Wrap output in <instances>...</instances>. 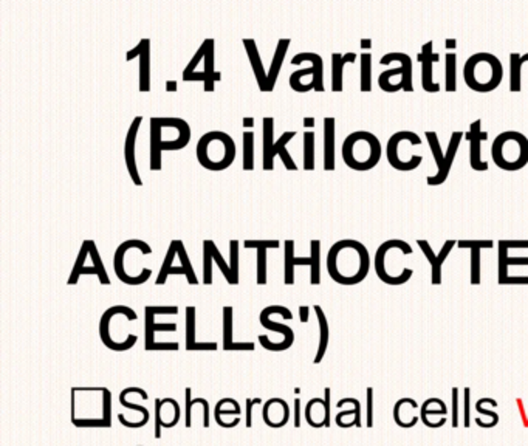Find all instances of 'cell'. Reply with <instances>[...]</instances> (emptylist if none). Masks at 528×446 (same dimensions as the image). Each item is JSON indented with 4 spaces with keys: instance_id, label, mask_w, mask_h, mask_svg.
Instances as JSON below:
<instances>
[{
    "instance_id": "obj_2",
    "label": "cell",
    "mask_w": 528,
    "mask_h": 446,
    "mask_svg": "<svg viewBox=\"0 0 528 446\" xmlns=\"http://www.w3.org/2000/svg\"><path fill=\"white\" fill-rule=\"evenodd\" d=\"M110 392L106 388H76L72 389V419L83 414L73 425L84 426H110Z\"/></svg>"
},
{
    "instance_id": "obj_14",
    "label": "cell",
    "mask_w": 528,
    "mask_h": 446,
    "mask_svg": "<svg viewBox=\"0 0 528 446\" xmlns=\"http://www.w3.org/2000/svg\"><path fill=\"white\" fill-rule=\"evenodd\" d=\"M463 137H465L463 132H452V135L449 138L448 149H446V152H445L443 165L440 168H438L437 174L426 177V182H428L429 186H440L446 180H448V175L451 173L452 163H454V160H456V155H457V151H459V147H460V143H462Z\"/></svg>"
},
{
    "instance_id": "obj_53",
    "label": "cell",
    "mask_w": 528,
    "mask_h": 446,
    "mask_svg": "<svg viewBox=\"0 0 528 446\" xmlns=\"http://www.w3.org/2000/svg\"><path fill=\"white\" fill-rule=\"evenodd\" d=\"M155 407H157V421H155V438L161 437V426H163V419H161V400H155Z\"/></svg>"
},
{
    "instance_id": "obj_29",
    "label": "cell",
    "mask_w": 528,
    "mask_h": 446,
    "mask_svg": "<svg viewBox=\"0 0 528 446\" xmlns=\"http://www.w3.org/2000/svg\"><path fill=\"white\" fill-rule=\"evenodd\" d=\"M525 61L519 53L510 55V92L517 93L522 90V67Z\"/></svg>"
},
{
    "instance_id": "obj_59",
    "label": "cell",
    "mask_w": 528,
    "mask_h": 446,
    "mask_svg": "<svg viewBox=\"0 0 528 446\" xmlns=\"http://www.w3.org/2000/svg\"><path fill=\"white\" fill-rule=\"evenodd\" d=\"M456 47H457V41L454 39V37H448V39H446L445 41V48L446 50H456Z\"/></svg>"
},
{
    "instance_id": "obj_34",
    "label": "cell",
    "mask_w": 528,
    "mask_h": 446,
    "mask_svg": "<svg viewBox=\"0 0 528 446\" xmlns=\"http://www.w3.org/2000/svg\"><path fill=\"white\" fill-rule=\"evenodd\" d=\"M360 61V90L366 93L372 90V55L369 51H363Z\"/></svg>"
},
{
    "instance_id": "obj_35",
    "label": "cell",
    "mask_w": 528,
    "mask_h": 446,
    "mask_svg": "<svg viewBox=\"0 0 528 446\" xmlns=\"http://www.w3.org/2000/svg\"><path fill=\"white\" fill-rule=\"evenodd\" d=\"M242 140L243 149V170L255 169V133L245 130Z\"/></svg>"
},
{
    "instance_id": "obj_60",
    "label": "cell",
    "mask_w": 528,
    "mask_h": 446,
    "mask_svg": "<svg viewBox=\"0 0 528 446\" xmlns=\"http://www.w3.org/2000/svg\"><path fill=\"white\" fill-rule=\"evenodd\" d=\"M243 128L245 129H252V128H255V118H252V116H245L243 118Z\"/></svg>"
},
{
    "instance_id": "obj_63",
    "label": "cell",
    "mask_w": 528,
    "mask_h": 446,
    "mask_svg": "<svg viewBox=\"0 0 528 446\" xmlns=\"http://www.w3.org/2000/svg\"><path fill=\"white\" fill-rule=\"evenodd\" d=\"M166 92H177L175 81H166Z\"/></svg>"
},
{
    "instance_id": "obj_40",
    "label": "cell",
    "mask_w": 528,
    "mask_h": 446,
    "mask_svg": "<svg viewBox=\"0 0 528 446\" xmlns=\"http://www.w3.org/2000/svg\"><path fill=\"white\" fill-rule=\"evenodd\" d=\"M212 241L203 242V284H212Z\"/></svg>"
},
{
    "instance_id": "obj_51",
    "label": "cell",
    "mask_w": 528,
    "mask_h": 446,
    "mask_svg": "<svg viewBox=\"0 0 528 446\" xmlns=\"http://www.w3.org/2000/svg\"><path fill=\"white\" fill-rule=\"evenodd\" d=\"M459 389H452V428L459 426Z\"/></svg>"
},
{
    "instance_id": "obj_7",
    "label": "cell",
    "mask_w": 528,
    "mask_h": 446,
    "mask_svg": "<svg viewBox=\"0 0 528 446\" xmlns=\"http://www.w3.org/2000/svg\"><path fill=\"white\" fill-rule=\"evenodd\" d=\"M302 62H310L307 69L297 70L290 76V87L295 92L306 93L310 90L324 92V61L318 53H297L293 56L292 64L299 65Z\"/></svg>"
},
{
    "instance_id": "obj_23",
    "label": "cell",
    "mask_w": 528,
    "mask_h": 446,
    "mask_svg": "<svg viewBox=\"0 0 528 446\" xmlns=\"http://www.w3.org/2000/svg\"><path fill=\"white\" fill-rule=\"evenodd\" d=\"M334 121L333 116L324 118L323 133H324V170H334Z\"/></svg>"
},
{
    "instance_id": "obj_8",
    "label": "cell",
    "mask_w": 528,
    "mask_h": 446,
    "mask_svg": "<svg viewBox=\"0 0 528 446\" xmlns=\"http://www.w3.org/2000/svg\"><path fill=\"white\" fill-rule=\"evenodd\" d=\"M178 307H146L144 321H146V351H178V343H155V332H175L177 324H155V315H177Z\"/></svg>"
},
{
    "instance_id": "obj_13",
    "label": "cell",
    "mask_w": 528,
    "mask_h": 446,
    "mask_svg": "<svg viewBox=\"0 0 528 446\" xmlns=\"http://www.w3.org/2000/svg\"><path fill=\"white\" fill-rule=\"evenodd\" d=\"M259 319H260V324H262L266 330H273V332H278L280 334H284V343H282V344L271 343V341L269 338H266V337H259V343L262 344L266 349V351H274V352L287 351V349L293 344V341H295L293 330L290 329V327L285 325V324L271 321L270 313H269V311H266V309L262 310V313H260Z\"/></svg>"
},
{
    "instance_id": "obj_19",
    "label": "cell",
    "mask_w": 528,
    "mask_h": 446,
    "mask_svg": "<svg viewBox=\"0 0 528 446\" xmlns=\"http://www.w3.org/2000/svg\"><path fill=\"white\" fill-rule=\"evenodd\" d=\"M311 264L310 257L295 256V241L288 239L284 242V282L287 285L295 284V266Z\"/></svg>"
},
{
    "instance_id": "obj_18",
    "label": "cell",
    "mask_w": 528,
    "mask_h": 446,
    "mask_svg": "<svg viewBox=\"0 0 528 446\" xmlns=\"http://www.w3.org/2000/svg\"><path fill=\"white\" fill-rule=\"evenodd\" d=\"M140 92H151V39L140 41Z\"/></svg>"
},
{
    "instance_id": "obj_15",
    "label": "cell",
    "mask_w": 528,
    "mask_h": 446,
    "mask_svg": "<svg viewBox=\"0 0 528 446\" xmlns=\"http://www.w3.org/2000/svg\"><path fill=\"white\" fill-rule=\"evenodd\" d=\"M132 248L141 250V252H143V256L152 255L151 245L146 243L144 241L130 239V241H126V242L118 245V248L115 251V256H114V269H115V273H116L118 279H120L121 282H124V284H126V279H128V270H126V266H124V259H126V255H128V252Z\"/></svg>"
},
{
    "instance_id": "obj_30",
    "label": "cell",
    "mask_w": 528,
    "mask_h": 446,
    "mask_svg": "<svg viewBox=\"0 0 528 446\" xmlns=\"http://www.w3.org/2000/svg\"><path fill=\"white\" fill-rule=\"evenodd\" d=\"M445 90H457V55L454 51H448L445 56Z\"/></svg>"
},
{
    "instance_id": "obj_16",
    "label": "cell",
    "mask_w": 528,
    "mask_h": 446,
    "mask_svg": "<svg viewBox=\"0 0 528 446\" xmlns=\"http://www.w3.org/2000/svg\"><path fill=\"white\" fill-rule=\"evenodd\" d=\"M242 42H243L245 51H247L248 59H250V62H251L252 72H255V76H256V81H257L259 90L266 93V74H269V73H266L264 70V64H262V59H260V53H259V50H257V43H256L255 39H250V37H245V39Z\"/></svg>"
},
{
    "instance_id": "obj_5",
    "label": "cell",
    "mask_w": 528,
    "mask_h": 446,
    "mask_svg": "<svg viewBox=\"0 0 528 446\" xmlns=\"http://www.w3.org/2000/svg\"><path fill=\"white\" fill-rule=\"evenodd\" d=\"M196 154L200 166L212 173H220L233 165L237 149L233 137L226 132L212 130L200 137Z\"/></svg>"
},
{
    "instance_id": "obj_37",
    "label": "cell",
    "mask_w": 528,
    "mask_h": 446,
    "mask_svg": "<svg viewBox=\"0 0 528 446\" xmlns=\"http://www.w3.org/2000/svg\"><path fill=\"white\" fill-rule=\"evenodd\" d=\"M315 132H304V169L315 170Z\"/></svg>"
},
{
    "instance_id": "obj_1",
    "label": "cell",
    "mask_w": 528,
    "mask_h": 446,
    "mask_svg": "<svg viewBox=\"0 0 528 446\" xmlns=\"http://www.w3.org/2000/svg\"><path fill=\"white\" fill-rule=\"evenodd\" d=\"M370 270V255L366 245L343 239L333 243L327 252V271L341 285H356L367 278Z\"/></svg>"
},
{
    "instance_id": "obj_10",
    "label": "cell",
    "mask_w": 528,
    "mask_h": 446,
    "mask_svg": "<svg viewBox=\"0 0 528 446\" xmlns=\"http://www.w3.org/2000/svg\"><path fill=\"white\" fill-rule=\"evenodd\" d=\"M141 123H143V116H135L130 124V128L128 130V137L124 140V161H126V168L129 170V175L132 178V182L135 186H143V180H141L140 173H138V166H137V135H138V129Z\"/></svg>"
},
{
    "instance_id": "obj_49",
    "label": "cell",
    "mask_w": 528,
    "mask_h": 446,
    "mask_svg": "<svg viewBox=\"0 0 528 446\" xmlns=\"http://www.w3.org/2000/svg\"><path fill=\"white\" fill-rule=\"evenodd\" d=\"M247 250H276L280 247L279 241H245Z\"/></svg>"
},
{
    "instance_id": "obj_4",
    "label": "cell",
    "mask_w": 528,
    "mask_h": 446,
    "mask_svg": "<svg viewBox=\"0 0 528 446\" xmlns=\"http://www.w3.org/2000/svg\"><path fill=\"white\" fill-rule=\"evenodd\" d=\"M503 67L499 58L480 51L466 59L463 65V81L473 92L489 93L502 84Z\"/></svg>"
},
{
    "instance_id": "obj_38",
    "label": "cell",
    "mask_w": 528,
    "mask_h": 446,
    "mask_svg": "<svg viewBox=\"0 0 528 446\" xmlns=\"http://www.w3.org/2000/svg\"><path fill=\"white\" fill-rule=\"evenodd\" d=\"M196 309L186 307V349L196 351Z\"/></svg>"
},
{
    "instance_id": "obj_58",
    "label": "cell",
    "mask_w": 528,
    "mask_h": 446,
    "mask_svg": "<svg viewBox=\"0 0 528 446\" xmlns=\"http://www.w3.org/2000/svg\"><path fill=\"white\" fill-rule=\"evenodd\" d=\"M309 315H310V307H307V306L299 307V319H301V323H307L309 321Z\"/></svg>"
},
{
    "instance_id": "obj_25",
    "label": "cell",
    "mask_w": 528,
    "mask_h": 446,
    "mask_svg": "<svg viewBox=\"0 0 528 446\" xmlns=\"http://www.w3.org/2000/svg\"><path fill=\"white\" fill-rule=\"evenodd\" d=\"M214 39L212 37H208V48H206V55L203 59L205 64V92L206 93H212L214 92V83L222 79V73L214 69Z\"/></svg>"
},
{
    "instance_id": "obj_42",
    "label": "cell",
    "mask_w": 528,
    "mask_h": 446,
    "mask_svg": "<svg viewBox=\"0 0 528 446\" xmlns=\"http://www.w3.org/2000/svg\"><path fill=\"white\" fill-rule=\"evenodd\" d=\"M206 48H208V39H205V41L202 42V46L198 47V50L196 51V55L192 56V59L189 61V64L186 65V69L183 70V74H182V76H183V81H184V83H188V79L192 76V74L197 73L196 69H197V65H198L200 62H202L203 59H205Z\"/></svg>"
},
{
    "instance_id": "obj_48",
    "label": "cell",
    "mask_w": 528,
    "mask_h": 446,
    "mask_svg": "<svg viewBox=\"0 0 528 446\" xmlns=\"http://www.w3.org/2000/svg\"><path fill=\"white\" fill-rule=\"evenodd\" d=\"M259 285L266 284V250H257V279Z\"/></svg>"
},
{
    "instance_id": "obj_21",
    "label": "cell",
    "mask_w": 528,
    "mask_h": 446,
    "mask_svg": "<svg viewBox=\"0 0 528 446\" xmlns=\"http://www.w3.org/2000/svg\"><path fill=\"white\" fill-rule=\"evenodd\" d=\"M391 62H398L400 67H403V83L405 88L403 90L411 93L414 92V84H412V73H414V64L412 59L406 53H400V51H393V53H388L381 58L380 64L381 65H389Z\"/></svg>"
},
{
    "instance_id": "obj_32",
    "label": "cell",
    "mask_w": 528,
    "mask_h": 446,
    "mask_svg": "<svg viewBox=\"0 0 528 446\" xmlns=\"http://www.w3.org/2000/svg\"><path fill=\"white\" fill-rule=\"evenodd\" d=\"M403 67H397V69H389L383 72L380 76H378V86L383 92L386 93H395L405 88L403 83H392V79L395 76H403Z\"/></svg>"
},
{
    "instance_id": "obj_54",
    "label": "cell",
    "mask_w": 528,
    "mask_h": 446,
    "mask_svg": "<svg viewBox=\"0 0 528 446\" xmlns=\"http://www.w3.org/2000/svg\"><path fill=\"white\" fill-rule=\"evenodd\" d=\"M186 428H191V411H192V400H191V388L186 389Z\"/></svg>"
},
{
    "instance_id": "obj_22",
    "label": "cell",
    "mask_w": 528,
    "mask_h": 446,
    "mask_svg": "<svg viewBox=\"0 0 528 446\" xmlns=\"http://www.w3.org/2000/svg\"><path fill=\"white\" fill-rule=\"evenodd\" d=\"M356 61V53L348 51L346 55L333 53L332 55V92H343V78L346 64H353Z\"/></svg>"
},
{
    "instance_id": "obj_3",
    "label": "cell",
    "mask_w": 528,
    "mask_h": 446,
    "mask_svg": "<svg viewBox=\"0 0 528 446\" xmlns=\"http://www.w3.org/2000/svg\"><path fill=\"white\" fill-rule=\"evenodd\" d=\"M341 155L347 168L358 173L372 170L381 160L383 147L377 135L367 130H356L343 141Z\"/></svg>"
},
{
    "instance_id": "obj_44",
    "label": "cell",
    "mask_w": 528,
    "mask_h": 446,
    "mask_svg": "<svg viewBox=\"0 0 528 446\" xmlns=\"http://www.w3.org/2000/svg\"><path fill=\"white\" fill-rule=\"evenodd\" d=\"M212 256H214V262H215V265H217V266H219V270L222 271L223 278H225V279H226L228 284L236 285V281H234V278H233L231 269H229V265L226 264V260H225V259H223L222 252L219 251L217 245H215V242H214V241H212Z\"/></svg>"
},
{
    "instance_id": "obj_45",
    "label": "cell",
    "mask_w": 528,
    "mask_h": 446,
    "mask_svg": "<svg viewBox=\"0 0 528 446\" xmlns=\"http://www.w3.org/2000/svg\"><path fill=\"white\" fill-rule=\"evenodd\" d=\"M229 269H231L236 285L239 284V241L229 242Z\"/></svg>"
},
{
    "instance_id": "obj_12",
    "label": "cell",
    "mask_w": 528,
    "mask_h": 446,
    "mask_svg": "<svg viewBox=\"0 0 528 446\" xmlns=\"http://www.w3.org/2000/svg\"><path fill=\"white\" fill-rule=\"evenodd\" d=\"M417 245H419V248L423 251V255H425V257L428 259V262L431 264V270H433V278H431V281H433L434 285H440L442 284V266L445 264L446 257L449 256V252L452 251V248H454L457 245V242L452 241V239L446 241L438 255H435L433 247H431V243L425 239L417 241Z\"/></svg>"
},
{
    "instance_id": "obj_52",
    "label": "cell",
    "mask_w": 528,
    "mask_h": 446,
    "mask_svg": "<svg viewBox=\"0 0 528 446\" xmlns=\"http://www.w3.org/2000/svg\"><path fill=\"white\" fill-rule=\"evenodd\" d=\"M374 389L369 388L367 389V426L372 428L374 425V417H372V412H374Z\"/></svg>"
},
{
    "instance_id": "obj_24",
    "label": "cell",
    "mask_w": 528,
    "mask_h": 446,
    "mask_svg": "<svg viewBox=\"0 0 528 446\" xmlns=\"http://www.w3.org/2000/svg\"><path fill=\"white\" fill-rule=\"evenodd\" d=\"M223 349L225 351H255L252 343H233V309H223Z\"/></svg>"
},
{
    "instance_id": "obj_57",
    "label": "cell",
    "mask_w": 528,
    "mask_h": 446,
    "mask_svg": "<svg viewBox=\"0 0 528 446\" xmlns=\"http://www.w3.org/2000/svg\"><path fill=\"white\" fill-rule=\"evenodd\" d=\"M295 426L296 428L301 426V400L299 398L295 400Z\"/></svg>"
},
{
    "instance_id": "obj_62",
    "label": "cell",
    "mask_w": 528,
    "mask_h": 446,
    "mask_svg": "<svg viewBox=\"0 0 528 446\" xmlns=\"http://www.w3.org/2000/svg\"><path fill=\"white\" fill-rule=\"evenodd\" d=\"M360 47H361V50H370L372 48V39L364 37V39H361V42H360Z\"/></svg>"
},
{
    "instance_id": "obj_20",
    "label": "cell",
    "mask_w": 528,
    "mask_h": 446,
    "mask_svg": "<svg viewBox=\"0 0 528 446\" xmlns=\"http://www.w3.org/2000/svg\"><path fill=\"white\" fill-rule=\"evenodd\" d=\"M499 252H497V257H499V278H497V282L499 285H507V282L510 279L508 276V266L510 265H527L528 266V257H510L508 251L510 247L507 241H499Z\"/></svg>"
},
{
    "instance_id": "obj_26",
    "label": "cell",
    "mask_w": 528,
    "mask_h": 446,
    "mask_svg": "<svg viewBox=\"0 0 528 446\" xmlns=\"http://www.w3.org/2000/svg\"><path fill=\"white\" fill-rule=\"evenodd\" d=\"M264 170H274L273 149L276 144L274 140V118H264Z\"/></svg>"
},
{
    "instance_id": "obj_55",
    "label": "cell",
    "mask_w": 528,
    "mask_h": 446,
    "mask_svg": "<svg viewBox=\"0 0 528 446\" xmlns=\"http://www.w3.org/2000/svg\"><path fill=\"white\" fill-rule=\"evenodd\" d=\"M260 403H262V400H260V398H247V426L248 428H251L252 426V415H251V412H252V406H255V405H260Z\"/></svg>"
},
{
    "instance_id": "obj_50",
    "label": "cell",
    "mask_w": 528,
    "mask_h": 446,
    "mask_svg": "<svg viewBox=\"0 0 528 446\" xmlns=\"http://www.w3.org/2000/svg\"><path fill=\"white\" fill-rule=\"evenodd\" d=\"M470 388L463 389V425L465 428H470Z\"/></svg>"
},
{
    "instance_id": "obj_36",
    "label": "cell",
    "mask_w": 528,
    "mask_h": 446,
    "mask_svg": "<svg viewBox=\"0 0 528 446\" xmlns=\"http://www.w3.org/2000/svg\"><path fill=\"white\" fill-rule=\"evenodd\" d=\"M175 257H177V241H172V242L169 243L166 257H165V260H163L161 269H160V273H158V278H157V281H155V284H157V285L166 284L168 276L170 274V270L174 269V264L172 262H174Z\"/></svg>"
},
{
    "instance_id": "obj_47",
    "label": "cell",
    "mask_w": 528,
    "mask_h": 446,
    "mask_svg": "<svg viewBox=\"0 0 528 446\" xmlns=\"http://www.w3.org/2000/svg\"><path fill=\"white\" fill-rule=\"evenodd\" d=\"M480 251L482 250H471V284L479 285L480 284Z\"/></svg>"
},
{
    "instance_id": "obj_43",
    "label": "cell",
    "mask_w": 528,
    "mask_h": 446,
    "mask_svg": "<svg viewBox=\"0 0 528 446\" xmlns=\"http://www.w3.org/2000/svg\"><path fill=\"white\" fill-rule=\"evenodd\" d=\"M425 137L428 140V146L431 149V152H433V157H434V161L437 168H440L443 165V160H445V154L442 151V146H440V140H438V135L437 132H433V130H426L425 132Z\"/></svg>"
},
{
    "instance_id": "obj_9",
    "label": "cell",
    "mask_w": 528,
    "mask_h": 446,
    "mask_svg": "<svg viewBox=\"0 0 528 446\" xmlns=\"http://www.w3.org/2000/svg\"><path fill=\"white\" fill-rule=\"evenodd\" d=\"M482 120H475L471 123V128L465 133V140L470 141V166L473 170L478 173H485L488 170V163L482 160V143L488 140V132H483L480 129Z\"/></svg>"
},
{
    "instance_id": "obj_46",
    "label": "cell",
    "mask_w": 528,
    "mask_h": 446,
    "mask_svg": "<svg viewBox=\"0 0 528 446\" xmlns=\"http://www.w3.org/2000/svg\"><path fill=\"white\" fill-rule=\"evenodd\" d=\"M494 242L489 239H480V241H459L457 248L460 250H489L493 248Z\"/></svg>"
},
{
    "instance_id": "obj_31",
    "label": "cell",
    "mask_w": 528,
    "mask_h": 446,
    "mask_svg": "<svg viewBox=\"0 0 528 446\" xmlns=\"http://www.w3.org/2000/svg\"><path fill=\"white\" fill-rule=\"evenodd\" d=\"M313 310L316 311V316H318V323H319V330H321V339H319V347H318V353H316V358H315V364H319L323 361L324 355H325V351H327V346H329V323H327V318L324 315L323 309L319 306H315Z\"/></svg>"
},
{
    "instance_id": "obj_41",
    "label": "cell",
    "mask_w": 528,
    "mask_h": 446,
    "mask_svg": "<svg viewBox=\"0 0 528 446\" xmlns=\"http://www.w3.org/2000/svg\"><path fill=\"white\" fill-rule=\"evenodd\" d=\"M88 245H90V259H92V262H93V266L96 269V271H98L100 282H101V284H104V285L110 284V279L107 276L106 266H104V264H102L100 250H98V247H96L95 241H88Z\"/></svg>"
},
{
    "instance_id": "obj_61",
    "label": "cell",
    "mask_w": 528,
    "mask_h": 446,
    "mask_svg": "<svg viewBox=\"0 0 528 446\" xmlns=\"http://www.w3.org/2000/svg\"><path fill=\"white\" fill-rule=\"evenodd\" d=\"M304 128H307V129L315 128V118L313 116L304 118Z\"/></svg>"
},
{
    "instance_id": "obj_11",
    "label": "cell",
    "mask_w": 528,
    "mask_h": 446,
    "mask_svg": "<svg viewBox=\"0 0 528 446\" xmlns=\"http://www.w3.org/2000/svg\"><path fill=\"white\" fill-rule=\"evenodd\" d=\"M434 42L429 41L423 43L421 53L419 55V61L421 62V87L428 93L440 92V84L433 81L434 76V64L440 61V55L434 53Z\"/></svg>"
},
{
    "instance_id": "obj_28",
    "label": "cell",
    "mask_w": 528,
    "mask_h": 446,
    "mask_svg": "<svg viewBox=\"0 0 528 446\" xmlns=\"http://www.w3.org/2000/svg\"><path fill=\"white\" fill-rule=\"evenodd\" d=\"M293 137H296V132L293 130L284 132L280 135V138L276 140V144H274V149H273V158H276L279 155L282 160V165L285 166L287 170H297V165L293 161L292 155H290V152L287 151V144L293 140Z\"/></svg>"
},
{
    "instance_id": "obj_6",
    "label": "cell",
    "mask_w": 528,
    "mask_h": 446,
    "mask_svg": "<svg viewBox=\"0 0 528 446\" xmlns=\"http://www.w3.org/2000/svg\"><path fill=\"white\" fill-rule=\"evenodd\" d=\"M492 158L494 165L516 173L528 165V138L517 130H507L497 135L492 144Z\"/></svg>"
},
{
    "instance_id": "obj_33",
    "label": "cell",
    "mask_w": 528,
    "mask_h": 446,
    "mask_svg": "<svg viewBox=\"0 0 528 446\" xmlns=\"http://www.w3.org/2000/svg\"><path fill=\"white\" fill-rule=\"evenodd\" d=\"M310 284L318 285L321 282V242L313 239L310 242Z\"/></svg>"
},
{
    "instance_id": "obj_56",
    "label": "cell",
    "mask_w": 528,
    "mask_h": 446,
    "mask_svg": "<svg viewBox=\"0 0 528 446\" xmlns=\"http://www.w3.org/2000/svg\"><path fill=\"white\" fill-rule=\"evenodd\" d=\"M324 407H325V421L324 426H330V389H325V398H324Z\"/></svg>"
},
{
    "instance_id": "obj_27",
    "label": "cell",
    "mask_w": 528,
    "mask_h": 446,
    "mask_svg": "<svg viewBox=\"0 0 528 446\" xmlns=\"http://www.w3.org/2000/svg\"><path fill=\"white\" fill-rule=\"evenodd\" d=\"M87 256H90V245H88V241H84L83 245H81L78 259H76V262H74V265H73V270H72V274H70V278H69V284L70 285L76 284V282L79 281L81 274H96V276H98V271H96L95 266H86Z\"/></svg>"
},
{
    "instance_id": "obj_39",
    "label": "cell",
    "mask_w": 528,
    "mask_h": 446,
    "mask_svg": "<svg viewBox=\"0 0 528 446\" xmlns=\"http://www.w3.org/2000/svg\"><path fill=\"white\" fill-rule=\"evenodd\" d=\"M177 257L180 259V264L186 271V279H188L189 284H198V279L194 273V269H192V264L189 260V255L186 251L184 243L182 241H177Z\"/></svg>"
},
{
    "instance_id": "obj_17",
    "label": "cell",
    "mask_w": 528,
    "mask_h": 446,
    "mask_svg": "<svg viewBox=\"0 0 528 446\" xmlns=\"http://www.w3.org/2000/svg\"><path fill=\"white\" fill-rule=\"evenodd\" d=\"M290 43H292V41H290L288 37H282V39H279V42H278L276 51H274V55H273L270 72H269V74H266V93L273 92L274 87H276L279 72L282 69V64H284V61H285V55H287V50L290 47Z\"/></svg>"
}]
</instances>
